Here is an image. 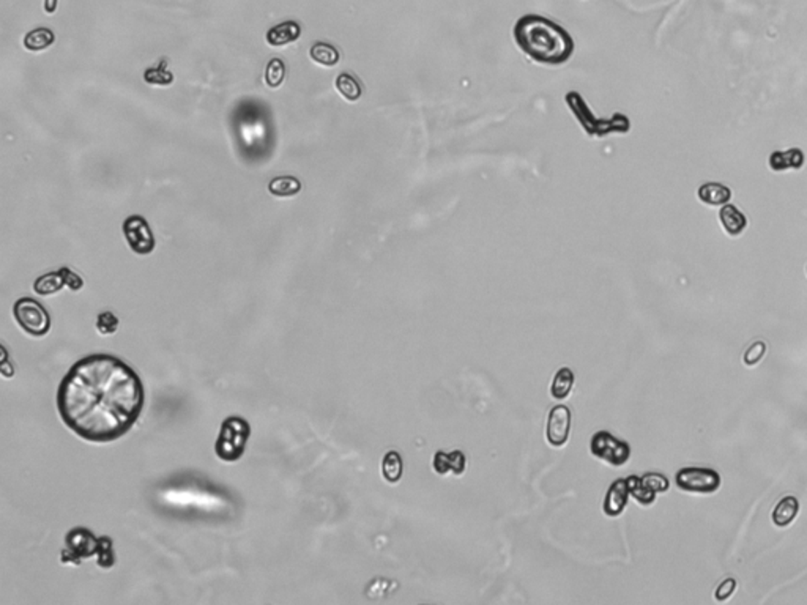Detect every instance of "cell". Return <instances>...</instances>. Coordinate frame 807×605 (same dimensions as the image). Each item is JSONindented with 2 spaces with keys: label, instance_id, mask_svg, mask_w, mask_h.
I'll return each mask as SVG.
<instances>
[{
  "label": "cell",
  "instance_id": "obj_31",
  "mask_svg": "<svg viewBox=\"0 0 807 605\" xmlns=\"http://www.w3.org/2000/svg\"><path fill=\"white\" fill-rule=\"evenodd\" d=\"M765 353H766V344L763 342V341H757V342H754L753 345H750V347H749L746 351H744L743 361H744V364H746V366H749V367H750V366H755L757 363L762 361V358L765 356Z\"/></svg>",
  "mask_w": 807,
  "mask_h": 605
},
{
  "label": "cell",
  "instance_id": "obj_9",
  "mask_svg": "<svg viewBox=\"0 0 807 605\" xmlns=\"http://www.w3.org/2000/svg\"><path fill=\"white\" fill-rule=\"evenodd\" d=\"M123 235L129 248L138 256H149L155 251V235L143 216L131 214L123 222Z\"/></svg>",
  "mask_w": 807,
  "mask_h": 605
},
{
  "label": "cell",
  "instance_id": "obj_7",
  "mask_svg": "<svg viewBox=\"0 0 807 605\" xmlns=\"http://www.w3.org/2000/svg\"><path fill=\"white\" fill-rule=\"evenodd\" d=\"M675 484L683 492L708 495V493H714L719 489L722 484V478L713 468L685 467L676 473Z\"/></svg>",
  "mask_w": 807,
  "mask_h": 605
},
{
  "label": "cell",
  "instance_id": "obj_15",
  "mask_svg": "<svg viewBox=\"0 0 807 605\" xmlns=\"http://www.w3.org/2000/svg\"><path fill=\"white\" fill-rule=\"evenodd\" d=\"M798 512H799L798 498H794L793 495H787L779 500L778 504L774 506L771 514L773 523L779 528H785L790 523H793V520L798 516Z\"/></svg>",
  "mask_w": 807,
  "mask_h": 605
},
{
  "label": "cell",
  "instance_id": "obj_27",
  "mask_svg": "<svg viewBox=\"0 0 807 605\" xmlns=\"http://www.w3.org/2000/svg\"><path fill=\"white\" fill-rule=\"evenodd\" d=\"M286 78V65L281 59H272L265 68V84L270 89H278L281 84L284 82Z\"/></svg>",
  "mask_w": 807,
  "mask_h": 605
},
{
  "label": "cell",
  "instance_id": "obj_35",
  "mask_svg": "<svg viewBox=\"0 0 807 605\" xmlns=\"http://www.w3.org/2000/svg\"><path fill=\"white\" fill-rule=\"evenodd\" d=\"M806 271H807V265H806Z\"/></svg>",
  "mask_w": 807,
  "mask_h": 605
},
{
  "label": "cell",
  "instance_id": "obj_8",
  "mask_svg": "<svg viewBox=\"0 0 807 605\" xmlns=\"http://www.w3.org/2000/svg\"><path fill=\"white\" fill-rule=\"evenodd\" d=\"M590 451L596 459L612 467L625 465L631 458L630 444L606 430L596 432L593 435L590 442Z\"/></svg>",
  "mask_w": 807,
  "mask_h": 605
},
{
  "label": "cell",
  "instance_id": "obj_19",
  "mask_svg": "<svg viewBox=\"0 0 807 605\" xmlns=\"http://www.w3.org/2000/svg\"><path fill=\"white\" fill-rule=\"evenodd\" d=\"M64 287H66V284L64 279V275L60 273V270L43 275L34 282V292L41 296H51L59 293Z\"/></svg>",
  "mask_w": 807,
  "mask_h": 605
},
{
  "label": "cell",
  "instance_id": "obj_18",
  "mask_svg": "<svg viewBox=\"0 0 807 605\" xmlns=\"http://www.w3.org/2000/svg\"><path fill=\"white\" fill-rule=\"evenodd\" d=\"M301 189H303L301 182L293 175L275 177L273 180L268 183L270 194H273L275 197H293L297 196Z\"/></svg>",
  "mask_w": 807,
  "mask_h": 605
},
{
  "label": "cell",
  "instance_id": "obj_17",
  "mask_svg": "<svg viewBox=\"0 0 807 605\" xmlns=\"http://www.w3.org/2000/svg\"><path fill=\"white\" fill-rule=\"evenodd\" d=\"M804 153L799 148H790L787 152H774L769 156V168L773 170H787V169H801L804 164Z\"/></svg>",
  "mask_w": 807,
  "mask_h": 605
},
{
  "label": "cell",
  "instance_id": "obj_6",
  "mask_svg": "<svg viewBox=\"0 0 807 605\" xmlns=\"http://www.w3.org/2000/svg\"><path fill=\"white\" fill-rule=\"evenodd\" d=\"M98 538L85 527H75L65 534V548L60 552V563L79 566L84 560L96 557Z\"/></svg>",
  "mask_w": 807,
  "mask_h": 605
},
{
  "label": "cell",
  "instance_id": "obj_5",
  "mask_svg": "<svg viewBox=\"0 0 807 605\" xmlns=\"http://www.w3.org/2000/svg\"><path fill=\"white\" fill-rule=\"evenodd\" d=\"M13 317L22 331L34 337L46 336L51 330V314L40 301L29 296H24L15 302Z\"/></svg>",
  "mask_w": 807,
  "mask_h": 605
},
{
  "label": "cell",
  "instance_id": "obj_34",
  "mask_svg": "<svg viewBox=\"0 0 807 605\" xmlns=\"http://www.w3.org/2000/svg\"><path fill=\"white\" fill-rule=\"evenodd\" d=\"M55 8H57V0H45V11L48 15H54Z\"/></svg>",
  "mask_w": 807,
  "mask_h": 605
},
{
  "label": "cell",
  "instance_id": "obj_28",
  "mask_svg": "<svg viewBox=\"0 0 807 605\" xmlns=\"http://www.w3.org/2000/svg\"><path fill=\"white\" fill-rule=\"evenodd\" d=\"M144 81L150 85H170L174 82V74L168 70V64L164 60L159 61L158 68H149L144 73Z\"/></svg>",
  "mask_w": 807,
  "mask_h": 605
},
{
  "label": "cell",
  "instance_id": "obj_21",
  "mask_svg": "<svg viewBox=\"0 0 807 605\" xmlns=\"http://www.w3.org/2000/svg\"><path fill=\"white\" fill-rule=\"evenodd\" d=\"M335 85H336V90L340 92V95L344 98V100H347L350 103L358 101L363 95V87H361V84L358 82V79L349 73H341L340 76L336 78Z\"/></svg>",
  "mask_w": 807,
  "mask_h": 605
},
{
  "label": "cell",
  "instance_id": "obj_24",
  "mask_svg": "<svg viewBox=\"0 0 807 605\" xmlns=\"http://www.w3.org/2000/svg\"><path fill=\"white\" fill-rule=\"evenodd\" d=\"M402 470H404V465H402V459H400L399 453L396 451H390V453L385 454L384 460H381V474H384L385 481L388 483H399L400 476H402Z\"/></svg>",
  "mask_w": 807,
  "mask_h": 605
},
{
  "label": "cell",
  "instance_id": "obj_30",
  "mask_svg": "<svg viewBox=\"0 0 807 605\" xmlns=\"http://www.w3.org/2000/svg\"><path fill=\"white\" fill-rule=\"evenodd\" d=\"M642 483L648 487L651 492H655L656 495L657 493H664L670 489V483L669 479L664 476L661 473H646L644 474L642 478Z\"/></svg>",
  "mask_w": 807,
  "mask_h": 605
},
{
  "label": "cell",
  "instance_id": "obj_2",
  "mask_svg": "<svg viewBox=\"0 0 807 605\" xmlns=\"http://www.w3.org/2000/svg\"><path fill=\"white\" fill-rule=\"evenodd\" d=\"M516 45L536 64L563 65L574 54V40L549 17L525 15L513 30Z\"/></svg>",
  "mask_w": 807,
  "mask_h": 605
},
{
  "label": "cell",
  "instance_id": "obj_20",
  "mask_svg": "<svg viewBox=\"0 0 807 605\" xmlns=\"http://www.w3.org/2000/svg\"><path fill=\"white\" fill-rule=\"evenodd\" d=\"M55 41V35L52 30H49L46 27H38L32 30V32H29L26 36H24V48L27 49L30 52H40V51H45L49 46H52Z\"/></svg>",
  "mask_w": 807,
  "mask_h": 605
},
{
  "label": "cell",
  "instance_id": "obj_29",
  "mask_svg": "<svg viewBox=\"0 0 807 605\" xmlns=\"http://www.w3.org/2000/svg\"><path fill=\"white\" fill-rule=\"evenodd\" d=\"M119 325H120L119 317H117L115 314L110 312V311H104V312L98 314L96 323H95L96 331L103 336L114 335V333H117V330H119Z\"/></svg>",
  "mask_w": 807,
  "mask_h": 605
},
{
  "label": "cell",
  "instance_id": "obj_3",
  "mask_svg": "<svg viewBox=\"0 0 807 605\" xmlns=\"http://www.w3.org/2000/svg\"><path fill=\"white\" fill-rule=\"evenodd\" d=\"M566 103H568L572 114L581 123L583 131L588 136H595V138H604V136L611 133H627L631 128L630 119L626 115L617 112L612 119H597V117L591 112L587 103L583 98L577 94V92H569L565 96Z\"/></svg>",
  "mask_w": 807,
  "mask_h": 605
},
{
  "label": "cell",
  "instance_id": "obj_1",
  "mask_svg": "<svg viewBox=\"0 0 807 605\" xmlns=\"http://www.w3.org/2000/svg\"><path fill=\"white\" fill-rule=\"evenodd\" d=\"M144 405L145 390L139 374L109 353L78 360L57 390L61 423L79 438L96 444L125 437L139 421Z\"/></svg>",
  "mask_w": 807,
  "mask_h": 605
},
{
  "label": "cell",
  "instance_id": "obj_4",
  "mask_svg": "<svg viewBox=\"0 0 807 605\" xmlns=\"http://www.w3.org/2000/svg\"><path fill=\"white\" fill-rule=\"evenodd\" d=\"M249 437L251 424L243 416H227L221 423L219 434L215 442V454L219 460L233 464L243 458Z\"/></svg>",
  "mask_w": 807,
  "mask_h": 605
},
{
  "label": "cell",
  "instance_id": "obj_11",
  "mask_svg": "<svg viewBox=\"0 0 807 605\" xmlns=\"http://www.w3.org/2000/svg\"><path fill=\"white\" fill-rule=\"evenodd\" d=\"M630 487H627V481L625 478H620L609 487L604 498L602 511L604 514L609 517H618L623 514V511L627 506V500H630Z\"/></svg>",
  "mask_w": 807,
  "mask_h": 605
},
{
  "label": "cell",
  "instance_id": "obj_22",
  "mask_svg": "<svg viewBox=\"0 0 807 605\" xmlns=\"http://www.w3.org/2000/svg\"><path fill=\"white\" fill-rule=\"evenodd\" d=\"M310 57L319 65L331 68L337 65V61L341 59V54L335 46L328 45V43L319 41L316 45L311 46Z\"/></svg>",
  "mask_w": 807,
  "mask_h": 605
},
{
  "label": "cell",
  "instance_id": "obj_25",
  "mask_svg": "<svg viewBox=\"0 0 807 605\" xmlns=\"http://www.w3.org/2000/svg\"><path fill=\"white\" fill-rule=\"evenodd\" d=\"M626 481L627 487H630V495L636 500L637 503H640L642 506H650L655 503L656 493L651 492L639 476H630L626 478Z\"/></svg>",
  "mask_w": 807,
  "mask_h": 605
},
{
  "label": "cell",
  "instance_id": "obj_26",
  "mask_svg": "<svg viewBox=\"0 0 807 605\" xmlns=\"http://www.w3.org/2000/svg\"><path fill=\"white\" fill-rule=\"evenodd\" d=\"M96 564L103 567V569H110V567L115 564L114 542L109 536H100V538H98Z\"/></svg>",
  "mask_w": 807,
  "mask_h": 605
},
{
  "label": "cell",
  "instance_id": "obj_13",
  "mask_svg": "<svg viewBox=\"0 0 807 605\" xmlns=\"http://www.w3.org/2000/svg\"><path fill=\"white\" fill-rule=\"evenodd\" d=\"M300 35H301L300 24L295 21H286L270 29L267 32V36H265V40H267L270 46L281 48L297 41L300 38Z\"/></svg>",
  "mask_w": 807,
  "mask_h": 605
},
{
  "label": "cell",
  "instance_id": "obj_32",
  "mask_svg": "<svg viewBox=\"0 0 807 605\" xmlns=\"http://www.w3.org/2000/svg\"><path fill=\"white\" fill-rule=\"evenodd\" d=\"M735 590H736V580L733 577H729L718 585L716 591H714V597H716V601L724 602L733 595V592H735Z\"/></svg>",
  "mask_w": 807,
  "mask_h": 605
},
{
  "label": "cell",
  "instance_id": "obj_33",
  "mask_svg": "<svg viewBox=\"0 0 807 605\" xmlns=\"http://www.w3.org/2000/svg\"><path fill=\"white\" fill-rule=\"evenodd\" d=\"M60 273L64 275V279L66 287H68L71 292H79L84 287V279L75 271H71L68 267H61L60 268Z\"/></svg>",
  "mask_w": 807,
  "mask_h": 605
},
{
  "label": "cell",
  "instance_id": "obj_14",
  "mask_svg": "<svg viewBox=\"0 0 807 605\" xmlns=\"http://www.w3.org/2000/svg\"><path fill=\"white\" fill-rule=\"evenodd\" d=\"M719 221L720 224H722L724 231L732 237L741 235L744 229L748 227V218L744 216V213L739 212L736 207L729 205V203L720 208Z\"/></svg>",
  "mask_w": 807,
  "mask_h": 605
},
{
  "label": "cell",
  "instance_id": "obj_16",
  "mask_svg": "<svg viewBox=\"0 0 807 605\" xmlns=\"http://www.w3.org/2000/svg\"><path fill=\"white\" fill-rule=\"evenodd\" d=\"M699 199L704 203H706V205H713V207L727 205L729 201L732 199V191H730V188H727L725 184H722V183L710 182V183L701 184V187L699 188Z\"/></svg>",
  "mask_w": 807,
  "mask_h": 605
},
{
  "label": "cell",
  "instance_id": "obj_12",
  "mask_svg": "<svg viewBox=\"0 0 807 605\" xmlns=\"http://www.w3.org/2000/svg\"><path fill=\"white\" fill-rule=\"evenodd\" d=\"M465 455L460 451H453V453H445V451H439L434 455V472H437L442 476L445 474H456L459 476L465 472Z\"/></svg>",
  "mask_w": 807,
  "mask_h": 605
},
{
  "label": "cell",
  "instance_id": "obj_10",
  "mask_svg": "<svg viewBox=\"0 0 807 605\" xmlns=\"http://www.w3.org/2000/svg\"><path fill=\"white\" fill-rule=\"evenodd\" d=\"M571 432V411L568 407L557 405L553 407L547 418L546 438L552 446H563L568 442Z\"/></svg>",
  "mask_w": 807,
  "mask_h": 605
},
{
  "label": "cell",
  "instance_id": "obj_23",
  "mask_svg": "<svg viewBox=\"0 0 807 605\" xmlns=\"http://www.w3.org/2000/svg\"><path fill=\"white\" fill-rule=\"evenodd\" d=\"M572 385H574V372L569 367L558 369L551 386L552 398L557 400L566 399L571 394Z\"/></svg>",
  "mask_w": 807,
  "mask_h": 605
}]
</instances>
